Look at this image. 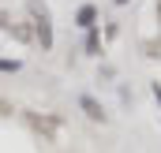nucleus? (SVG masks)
<instances>
[{
	"mask_svg": "<svg viewBox=\"0 0 161 153\" xmlns=\"http://www.w3.org/2000/svg\"><path fill=\"white\" fill-rule=\"evenodd\" d=\"M26 8H30V19H34V30H38L41 49H53V19H49V8H45L41 0H30Z\"/></svg>",
	"mask_w": 161,
	"mask_h": 153,
	"instance_id": "1",
	"label": "nucleus"
},
{
	"mask_svg": "<svg viewBox=\"0 0 161 153\" xmlns=\"http://www.w3.org/2000/svg\"><path fill=\"white\" fill-rule=\"evenodd\" d=\"M79 108L90 116L94 123H105V119H109V116H105V108H101V105H97V101H94L90 93H79Z\"/></svg>",
	"mask_w": 161,
	"mask_h": 153,
	"instance_id": "2",
	"label": "nucleus"
},
{
	"mask_svg": "<svg viewBox=\"0 0 161 153\" xmlns=\"http://www.w3.org/2000/svg\"><path fill=\"white\" fill-rule=\"evenodd\" d=\"M94 19H97V8H94V4H82L79 15H75V23H79L82 30H90V26H94Z\"/></svg>",
	"mask_w": 161,
	"mask_h": 153,
	"instance_id": "3",
	"label": "nucleus"
},
{
	"mask_svg": "<svg viewBox=\"0 0 161 153\" xmlns=\"http://www.w3.org/2000/svg\"><path fill=\"white\" fill-rule=\"evenodd\" d=\"M0 71H19V60H0Z\"/></svg>",
	"mask_w": 161,
	"mask_h": 153,
	"instance_id": "4",
	"label": "nucleus"
},
{
	"mask_svg": "<svg viewBox=\"0 0 161 153\" xmlns=\"http://www.w3.org/2000/svg\"><path fill=\"white\" fill-rule=\"evenodd\" d=\"M154 97H158V105H161V82H154Z\"/></svg>",
	"mask_w": 161,
	"mask_h": 153,
	"instance_id": "5",
	"label": "nucleus"
},
{
	"mask_svg": "<svg viewBox=\"0 0 161 153\" xmlns=\"http://www.w3.org/2000/svg\"><path fill=\"white\" fill-rule=\"evenodd\" d=\"M113 4H127V0H113Z\"/></svg>",
	"mask_w": 161,
	"mask_h": 153,
	"instance_id": "6",
	"label": "nucleus"
},
{
	"mask_svg": "<svg viewBox=\"0 0 161 153\" xmlns=\"http://www.w3.org/2000/svg\"><path fill=\"white\" fill-rule=\"evenodd\" d=\"M158 15H161V0H158Z\"/></svg>",
	"mask_w": 161,
	"mask_h": 153,
	"instance_id": "7",
	"label": "nucleus"
}]
</instances>
